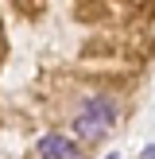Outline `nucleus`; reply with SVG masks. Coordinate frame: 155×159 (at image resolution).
I'll use <instances>...</instances> for the list:
<instances>
[{
  "mask_svg": "<svg viewBox=\"0 0 155 159\" xmlns=\"http://www.w3.org/2000/svg\"><path fill=\"white\" fill-rule=\"evenodd\" d=\"M113 120H116V105L105 97V93H93V97H85V105L78 109L74 128H78L82 140H101L108 128H113Z\"/></svg>",
  "mask_w": 155,
  "mask_h": 159,
  "instance_id": "f257e3e1",
  "label": "nucleus"
},
{
  "mask_svg": "<svg viewBox=\"0 0 155 159\" xmlns=\"http://www.w3.org/2000/svg\"><path fill=\"white\" fill-rule=\"evenodd\" d=\"M39 155H43V159H82V155H78V144H74V140H66V136H58V132L43 136Z\"/></svg>",
  "mask_w": 155,
  "mask_h": 159,
  "instance_id": "f03ea898",
  "label": "nucleus"
}]
</instances>
